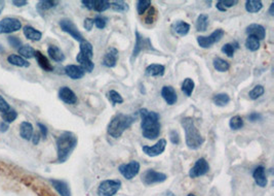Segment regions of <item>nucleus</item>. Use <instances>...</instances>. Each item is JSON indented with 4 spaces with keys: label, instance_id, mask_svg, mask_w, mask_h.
Listing matches in <instances>:
<instances>
[{
    "label": "nucleus",
    "instance_id": "nucleus-34",
    "mask_svg": "<svg viewBox=\"0 0 274 196\" xmlns=\"http://www.w3.org/2000/svg\"><path fill=\"white\" fill-rule=\"evenodd\" d=\"M213 65H214L215 69L219 72H225V71L229 70V68H230V64L222 58H215L214 61H213Z\"/></svg>",
    "mask_w": 274,
    "mask_h": 196
},
{
    "label": "nucleus",
    "instance_id": "nucleus-40",
    "mask_svg": "<svg viewBox=\"0 0 274 196\" xmlns=\"http://www.w3.org/2000/svg\"><path fill=\"white\" fill-rule=\"evenodd\" d=\"M229 127L232 130H239L243 127V120L240 116H234L229 121Z\"/></svg>",
    "mask_w": 274,
    "mask_h": 196
},
{
    "label": "nucleus",
    "instance_id": "nucleus-4",
    "mask_svg": "<svg viewBox=\"0 0 274 196\" xmlns=\"http://www.w3.org/2000/svg\"><path fill=\"white\" fill-rule=\"evenodd\" d=\"M136 116L132 115H124V114H117L115 115L107 127V132L110 136L114 139H119L123 134V132L129 129L133 123L136 121Z\"/></svg>",
    "mask_w": 274,
    "mask_h": 196
},
{
    "label": "nucleus",
    "instance_id": "nucleus-61",
    "mask_svg": "<svg viewBox=\"0 0 274 196\" xmlns=\"http://www.w3.org/2000/svg\"><path fill=\"white\" fill-rule=\"evenodd\" d=\"M4 9H5V2H3V0H2V2H0V14L3 13Z\"/></svg>",
    "mask_w": 274,
    "mask_h": 196
},
{
    "label": "nucleus",
    "instance_id": "nucleus-51",
    "mask_svg": "<svg viewBox=\"0 0 274 196\" xmlns=\"http://www.w3.org/2000/svg\"><path fill=\"white\" fill-rule=\"evenodd\" d=\"M38 127H39V130H40V135L42 139H47L48 137V133H49V130H48V127L46 125H44L42 123H38L37 124Z\"/></svg>",
    "mask_w": 274,
    "mask_h": 196
},
{
    "label": "nucleus",
    "instance_id": "nucleus-50",
    "mask_svg": "<svg viewBox=\"0 0 274 196\" xmlns=\"http://www.w3.org/2000/svg\"><path fill=\"white\" fill-rule=\"evenodd\" d=\"M11 109H10V105L7 103V101L5 100V98L0 95V112L2 113H7L9 112Z\"/></svg>",
    "mask_w": 274,
    "mask_h": 196
},
{
    "label": "nucleus",
    "instance_id": "nucleus-46",
    "mask_svg": "<svg viewBox=\"0 0 274 196\" xmlns=\"http://www.w3.org/2000/svg\"><path fill=\"white\" fill-rule=\"evenodd\" d=\"M221 51H222V53H224L228 57H233L234 52H235V48H234L233 44H226L222 47Z\"/></svg>",
    "mask_w": 274,
    "mask_h": 196
},
{
    "label": "nucleus",
    "instance_id": "nucleus-47",
    "mask_svg": "<svg viewBox=\"0 0 274 196\" xmlns=\"http://www.w3.org/2000/svg\"><path fill=\"white\" fill-rule=\"evenodd\" d=\"M94 24L96 25L97 28L99 29H104L105 27H106V24H107V19L106 18H103L101 16H98L94 19Z\"/></svg>",
    "mask_w": 274,
    "mask_h": 196
},
{
    "label": "nucleus",
    "instance_id": "nucleus-16",
    "mask_svg": "<svg viewBox=\"0 0 274 196\" xmlns=\"http://www.w3.org/2000/svg\"><path fill=\"white\" fill-rule=\"evenodd\" d=\"M161 96L168 106H174L178 102V95L172 86H164L161 89Z\"/></svg>",
    "mask_w": 274,
    "mask_h": 196
},
{
    "label": "nucleus",
    "instance_id": "nucleus-6",
    "mask_svg": "<svg viewBox=\"0 0 274 196\" xmlns=\"http://www.w3.org/2000/svg\"><path fill=\"white\" fill-rule=\"evenodd\" d=\"M121 187V182L119 180H106L103 181L98 188L99 196H113L115 195Z\"/></svg>",
    "mask_w": 274,
    "mask_h": 196
},
{
    "label": "nucleus",
    "instance_id": "nucleus-11",
    "mask_svg": "<svg viewBox=\"0 0 274 196\" xmlns=\"http://www.w3.org/2000/svg\"><path fill=\"white\" fill-rule=\"evenodd\" d=\"M22 28V23L15 18H5L0 21V33L7 34L19 31Z\"/></svg>",
    "mask_w": 274,
    "mask_h": 196
},
{
    "label": "nucleus",
    "instance_id": "nucleus-22",
    "mask_svg": "<svg viewBox=\"0 0 274 196\" xmlns=\"http://www.w3.org/2000/svg\"><path fill=\"white\" fill-rule=\"evenodd\" d=\"M34 57H35V59H36V61H37L38 65H39L42 69L46 70V71H53V70H54V67H53V65L50 63L49 59H48L44 54H42L41 52L35 51Z\"/></svg>",
    "mask_w": 274,
    "mask_h": 196
},
{
    "label": "nucleus",
    "instance_id": "nucleus-14",
    "mask_svg": "<svg viewBox=\"0 0 274 196\" xmlns=\"http://www.w3.org/2000/svg\"><path fill=\"white\" fill-rule=\"evenodd\" d=\"M118 50L113 48V47H110L106 54L104 55V58H103V65L106 66L108 68H112V67H115L116 64H117V61H118Z\"/></svg>",
    "mask_w": 274,
    "mask_h": 196
},
{
    "label": "nucleus",
    "instance_id": "nucleus-62",
    "mask_svg": "<svg viewBox=\"0 0 274 196\" xmlns=\"http://www.w3.org/2000/svg\"><path fill=\"white\" fill-rule=\"evenodd\" d=\"M163 196H176L172 191H166Z\"/></svg>",
    "mask_w": 274,
    "mask_h": 196
},
{
    "label": "nucleus",
    "instance_id": "nucleus-55",
    "mask_svg": "<svg viewBox=\"0 0 274 196\" xmlns=\"http://www.w3.org/2000/svg\"><path fill=\"white\" fill-rule=\"evenodd\" d=\"M94 3H95V0H82L81 2V4L90 11L94 10Z\"/></svg>",
    "mask_w": 274,
    "mask_h": 196
},
{
    "label": "nucleus",
    "instance_id": "nucleus-25",
    "mask_svg": "<svg viewBox=\"0 0 274 196\" xmlns=\"http://www.w3.org/2000/svg\"><path fill=\"white\" fill-rule=\"evenodd\" d=\"M165 67L161 64H151L147 66L145 69V74L147 76H162L164 74Z\"/></svg>",
    "mask_w": 274,
    "mask_h": 196
},
{
    "label": "nucleus",
    "instance_id": "nucleus-60",
    "mask_svg": "<svg viewBox=\"0 0 274 196\" xmlns=\"http://www.w3.org/2000/svg\"><path fill=\"white\" fill-rule=\"evenodd\" d=\"M269 14H270V16L274 15V4H271L270 9H269Z\"/></svg>",
    "mask_w": 274,
    "mask_h": 196
},
{
    "label": "nucleus",
    "instance_id": "nucleus-20",
    "mask_svg": "<svg viewBox=\"0 0 274 196\" xmlns=\"http://www.w3.org/2000/svg\"><path fill=\"white\" fill-rule=\"evenodd\" d=\"M252 178H254L257 185L262 188L266 187L268 184V180H267L266 174H265V168L263 166H258L254 170V173H252Z\"/></svg>",
    "mask_w": 274,
    "mask_h": 196
},
{
    "label": "nucleus",
    "instance_id": "nucleus-13",
    "mask_svg": "<svg viewBox=\"0 0 274 196\" xmlns=\"http://www.w3.org/2000/svg\"><path fill=\"white\" fill-rule=\"evenodd\" d=\"M166 147V141L164 139L159 140L154 146H143V152L149 157H156L161 155Z\"/></svg>",
    "mask_w": 274,
    "mask_h": 196
},
{
    "label": "nucleus",
    "instance_id": "nucleus-32",
    "mask_svg": "<svg viewBox=\"0 0 274 196\" xmlns=\"http://www.w3.org/2000/svg\"><path fill=\"white\" fill-rule=\"evenodd\" d=\"M196 30L197 31H206L207 27H208V16L201 14L198 16L197 20H196Z\"/></svg>",
    "mask_w": 274,
    "mask_h": 196
},
{
    "label": "nucleus",
    "instance_id": "nucleus-5",
    "mask_svg": "<svg viewBox=\"0 0 274 196\" xmlns=\"http://www.w3.org/2000/svg\"><path fill=\"white\" fill-rule=\"evenodd\" d=\"M147 51H156L152 44L151 41L148 37H144L143 35H141L139 33L138 30H136V44L134 47V51L132 54V61L136 60V58L138 57V55L142 52H147Z\"/></svg>",
    "mask_w": 274,
    "mask_h": 196
},
{
    "label": "nucleus",
    "instance_id": "nucleus-18",
    "mask_svg": "<svg viewBox=\"0 0 274 196\" xmlns=\"http://www.w3.org/2000/svg\"><path fill=\"white\" fill-rule=\"evenodd\" d=\"M65 73L72 78V80H80L86 74V71H84L80 66L77 65H67L65 67Z\"/></svg>",
    "mask_w": 274,
    "mask_h": 196
},
{
    "label": "nucleus",
    "instance_id": "nucleus-48",
    "mask_svg": "<svg viewBox=\"0 0 274 196\" xmlns=\"http://www.w3.org/2000/svg\"><path fill=\"white\" fill-rule=\"evenodd\" d=\"M9 44L11 45L12 48L14 49H20L21 47H22V41L19 37H16V36H10L9 39H8Z\"/></svg>",
    "mask_w": 274,
    "mask_h": 196
},
{
    "label": "nucleus",
    "instance_id": "nucleus-63",
    "mask_svg": "<svg viewBox=\"0 0 274 196\" xmlns=\"http://www.w3.org/2000/svg\"><path fill=\"white\" fill-rule=\"evenodd\" d=\"M187 196H196V195H194V194H189V195H187Z\"/></svg>",
    "mask_w": 274,
    "mask_h": 196
},
{
    "label": "nucleus",
    "instance_id": "nucleus-59",
    "mask_svg": "<svg viewBox=\"0 0 274 196\" xmlns=\"http://www.w3.org/2000/svg\"><path fill=\"white\" fill-rule=\"evenodd\" d=\"M216 8H217V10H218V11H220V12H226V11H227V10L224 8V6L222 5L221 0H219V2H217V4H216Z\"/></svg>",
    "mask_w": 274,
    "mask_h": 196
},
{
    "label": "nucleus",
    "instance_id": "nucleus-1",
    "mask_svg": "<svg viewBox=\"0 0 274 196\" xmlns=\"http://www.w3.org/2000/svg\"><path fill=\"white\" fill-rule=\"evenodd\" d=\"M138 114L141 116L142 134L147 140H155L160 134L159 115L146 109H141Z\"/></svg>",
    "mask_w": 274,
    "mask_h": 196
},
{
    "label": "nucleus",
    "instance_id": "nucleus-37",
    "mask_svg": "<svg viewBox=\"0 0 274 196\" xmlns=\"http://www.w3.org/2000/svg\"><path fill=\"white\" fill-rule=\"evenodd\" d=\"M110 8H112L115 12L118 13H125L129 11V5L122 2V0H116V2H112L110 4Z\"/></svg>",
    "mask_w": 274,
    "mask_h": 196
},
{
    "label": "nucleus",
    "instance_id": "nucleus-57",
    "mask_svg": "<svg viewBox=\"0 0 274 196\" xmlns=\"http://www.w3.org/2000/svg\"><path fill=\"white\" fill-rule=\"evenodd\" d=\"M13 5L16 6V7H25L28 5V2H26V0H14L13 2Z\"/></svg>",
    "mask_w": 274,
    "mask_h": 196
},
{
    "label": "nucleus",
    "instance_id": "nucleus-26",
    "mask_svg": "<svg viewBox=\"0 0 274 196\" xmlns=\"http://www.w3.org/2000/svg\"><path fill=\"white\" fill-rule=\"evenodd\" d=\"M48 53H49L50 57L56 62H63L65 60L64 53H63L62 50L60 48H58L57 46L51 45L48 49Z\"/></svg>",
    "mask_w": 274,
    "mask_h": 196
},
{
    "label": "nucleus",
    "instance_id": "nucleus-39",
    "mask_svg": "<svg viewBox=\"0 0 274 196\" xmlns=\"http://www.w3.org/2000/svg\"><path fill=\"white\" fill-rule=\"evenodd\" d=\"M110 9V3L107 0H95L94 3V11L98 13H103Z\"/></svg>",
    "mask_w": 274,
    "mask_h": 196
},
{
    "label": "nucleus",
    "instance_id": "nucleus-15",
    "mask_svg": "<svg viewBox=\"0 0 274 196\" xmlns=\"http://www.w3.org/2000/svg\"><path fill=\"white\" fill-rule=\"evenodd\" d=\"M59 98L66 105H75L78 100L76 94L69 87H62L59 90Z\"/></svg>",
    "mask_w": 274,
    "mask_h": 196
},
{
    "label": "nucleus",
    "instance_id": "nucleus-52",
    "mask_svg": "<svg viewBox=\"0 0 274 196\" xmlns=\"http://www.w3.org/2000/svg\"><path fill=\"white\" fill-rule=\"evenodd\" d=\"M94 25H95V24H94V19L87 18L86 20H84V24H83V26H84V28H86L87 31H91V30L93 29Z\"/></svg>",
    "mask_w": 274,
    "mask_h": 196
},
{
    "label": "nucleus",
    "instance_id": "nucleus-43",
    "mask_svg": "<svg viewBox=\"0 0 274 196\" xmlns=\"http://www.w3.org/2000/svg\"><path fill=\"white\" fill-rule=\"evenodd\" d=\"M151 8V2L149 0H139L137 2V12L139 15H144L147 10Z\"/></svg>",
    "mask_w": 274,
    "mask_h": 196
},
{
    "label": "nucleus",
    "instance_id": "nucleus-36",
    "mask_svg": "<svg viewBox=\"0 0 274 196\" xmlns=\"http://www.w3.org/2000/svg\"><path fill=\"white\" fill-rule=\"evenodd\" d=\"M80 53L83 54L84 56H87L88 58L92 59L94 57V51H93V46L91 43L84 39L83 42L80 43Z\"/></svg>",
    "mask_w": 274,
    "mask_h": 196
},
{
    "label": "nucleus",
    "instance_id": "nucleus-3",
    "mask_svg": "<svg viewBox=\"0 0 274 196\" xmlns=\"http://www.w3.org/2000/svg\"><path fill=\"white\" fill-rule=\"evenodd\" d=\"M181 125L185 131V141L187 147L191 150L199 149L204 143V137H202L199 130L195 126L192 118H184L181 121Z\"/></svg>",
    "mask_w": 274,
    "mask_h": 196
},
{
    "label": "nucleus",
    "instance_id": "nucleus-17",
    "mask_svg": "<svg viewBox=\"0 0 274 196\" xmlns=\"http://www.w3.org/2000/svg\"><path fill=\"white\" fill-rule=\"evenodd\" d=\"M246 33L248 36H255L256 38L259 39V41H262V39L265 38L266 30L262 25L250 24L249 26L246 27Z\"/></svg>",
    "mask_w": 274,
    "mask_h": 196
},
{
    "label": "nucleus",
    "instance_id": "nucleus-41",
    "mask_svg": "<svg viewBox=\"0 0 274 196\" xmlns=\"http://www.w3.org/2000/svg\"><path fill=\"white\" fill-rule=\"evenodd\" d=\"M107 97H108V100L111 102L112 106H115L117 104H122L123 103L122 96L118 92H116L115 90H110L107 93Z\"/></svg>",
    "mask_w": 274,
    "mask_h": 196
},
{
    "label": "nucleus",
    "instance_id": "nucleus-8",
    "mask_svg": "<svg viewBox=\"0 0 274 196\" xmlns=\"http://www.w3.org/2000/svg\"><path fill=\"white\" fill-rule=\"evenodd\" d=\"M225 32L223 29H216L209 36H198L197 43L200 48L202 49H208L215 44L219 43L223 38Z\"/></svg>",
    "mask_w": 274,
    "mask_h": 196
},
{
    "label": "nucleus",
    "instance_id": "nucleus-24",
    "mask_svg": "<svg viewBox=\"0 0 274 196\" xmlns=\"http://www.w3.org/2000/svg\"><path fill=\"white\" fill-rule=\"evenodd\" d=\"M33 125L29 122H22L20 125V135L26 141H31L33 135Z\"/></svg>",
    "mask_w": 274,
    "mask_h": 196
},
{
    "label": "nucleus",
    "instance_id": "nucleus-12",
    "mask_svg": "<svg viewBox=\"0 0 274 196\" xmlns=\"http://www.w3.org/2000/svg\"><path fill=\"white\" fill-rule=\"evenodd\" d=\"M208 170H209L208 162L204 158H199L195 162L194 166L190 169V171H189V176H190L191 179H196L198 178V176L206 174Z\"/></svg>",
    "mask_w": 274,
    "mask_h": 196
},
{
    "label": "nucleus",
    "instance_id": "nucleus-49",
    "mask_svg": "<svg viewBox=\"0 0 274 196\" xmlns=\"http://www.w3.org/2000/svg\"><path fill=\"white\" fill-rule=\"evenodd\" d=\"M170 141L173 145H179L180 144V135L176 130L170 131Z\"/></svg>",
    "mask_w": 274,
    "mask_h": 196
},
{
    "label": "nucleus",
    "instance_id": "nucleus-56",
    "mask_svg": "<svg viewBox=\"0 0 274 196\" xmlns=\"http://www.w3.org/2000/svg\"><path fill=\"white\" fill-rule=\"evenodd\" d=\"M40 139H41V135H40V133H33L31 141H32L33 145H35V146H36V145H38V144H39Z\"/></svg>",
    "mask_w": 274,
    "mask_h": 196
},
{
    "label": "nucleus",
    "instance_id": "nucleus-28",
    "mask_svg": "<svg viewBox=\"0 0 274 196\" xmlns=\"http://www.w3.org/2000/svg\"><path fill=\"white\" fill-rule=\"evenodd\" d=\"M263 9V4L260 0H247L245 3V10L249 14H256Z\"/></svg>",
    "mask_w": 274,
    "mask_h": 196
},
{
    "label": "nucleus",
    "instance_id": "nucleus-10",
    "mask_svg": "<svg viewBox=\"0 0 274 196\" xmlns=\"http://www.w3.org/2000/svg\"><path fill=\"white\" fill-rule=\"evenodd\" d=\"M140 163L136 160L131 161L128 164H121L118 167L119 172L122 174V176L126 180H133L135 176L139 173L140 171Z\"/></svg>",
    "mask_w": 274,
    "mask_h": 196
},
{
    "label": "nucleus",
    "instance_id": "nucleus-29",
    "mask_svg": "<svg viewBox=\"0 0 274 196\" xmlns=\"http://www.w3.org/2000/svg\"><path fill=\"white\" fill-rule=\"evenodd\" d=\"M24 34L28 39H30V41H33V42H38L42 37V33L31 26H26L24 28Z\"/></svg>",
    "mask_w": 274,
    "mask_h": 196
},
{
    "label": "nucleus",
    "instance_id": "nucleus-30",
    "mask_svg": "<svg viewBox=\"0 0 274 196\" xmlns=\"http://www.w3.org/2000/svg\"><path fill=\"white\" fill-rule=\"evenodd\" d=\"M213 103L217 107H225L230 103V97L226 93H219L213 97Z\"/></svg>",
    "mask_w": 274,
    "mask_h": 196
},
{
    "label": "nucleus",
    "instance_id": "nucleus-35",
    "mask_svg": "<svg viewBox=\"0 0 274 196\" xmlns=\"http://www.w3.org/2000/svg\"><path fill=\"white\" fill-rule=\"evenodd\" d=\"M245 47L250 52H256L260 49V41L255 36H248L245 41Z\"/></svg>",
    "mask_w": 274,
    "mask_h": 196
},
{
    "label": "nucleus",
    "instance_id": "nucleus-38",
    "mask_svg": "<svg viewBox=\"0 0 274 196\" xmlns=\"http://www.w3.org/2000/svg\"><path fill=\"white\" fill-rule=\"evenodd\" d=\"M19 54L21 55V57H24L26 59H30V58L34 57L35 51L30 45H25V46H22L19 49Z\"/></svg>",
    "mask_w": 274,
    "mask_h": 196
},
{
    "label": "nucleus",
    "instance_id": "nucleus-23",
    "mask_svg": "<svg viewBox=\"0 0 274 196\" xmlns=\"http://www.w3.org/2000/svg\"><path fill=\"white\" fill-rule=\"evenodd\" d=\"M172 30L179 36H185L190 31V25L184 21H177L172 25Z\"/></svg>",
    "mask_w": 274,
    "mask_h": 196
},
{
    "label": "nucleus",
    "instance_id": "nucleus-19",
    "mask_svg": "<svg viewBox=\"0 0 274 196\" xmlns=\"http://www.w3.org/2000/svg\"><path fill=\"white\" fill-rule=\"evenodd\" d=\"M76 60H77V62L80 64V67H81L84 71L92 72V71L94 70L95 64H94V62L92 61V59L88 58L87 56H84V55L81 54L80 52L77 54Z\"/></svg>",
    "mask_w": 274,
    "mask_h": 196
},
{
    "label": "nucleus",
    "instance_id": "nucleus-27",
    "mask_svg": "<svg viewBox=\"0 0 274 196\" xmlns=\"http://www.w3.org/2000/svg\"><path fill=\"white\" fill-rule=\"evenodd\" d=\"M8 61L12 65L19 66V67H29L30 66V63L26 60V59H24L23 57H21L19 55H16V54L10 55L8 57Z\"/></svg>",
    "mask_w": 274,
    "mask_h": 196
},
{
    "label": "nucleus",
    "instance_id": "nucleus-33",
    "mask_svg": "<svg viewBox=\"0 0 274 196\" xmlns=\"http://www.w3.org/2000/svg\"><path fill=\"white\" fill-rule=\"evenodd\" d=\"M194 88H195V84H194L192 78H190V77L185 78L183 84H182V91L186 94V96H191Z\"/></svg>",
    "mask_w": 274,
    "mask_h": 196
},
{
    "label": "nucleus",
    "instance_id": "nucleus-21",
    "mask_svg": "<svg viewBox=\"0 0 274 196\" xmlns=\"http://www.w3.org/2000/svg\"><path fill=\"white\" fill-rule=\"evenodd\" d=\"M51 183L61 196H71L70 188L66 182L60 180H51Z\"/></svg>",
    "mask_w": 274,
    "mask_h": 196
},
{
    "label": "nucleus",
    "instance_id": "nucleus-2",
    "mask_svg": "<svg viewBox=\"0 0 274 196\" xmlns=\"http://www.w3.org/2000/svg\"><path fill=\"white\" fill-rule=\"evenodd\" d=\"M78 143L77 136L69 131L63 132L57 139V152H58V162H66L73 151L75 150Z\"/></svg>",
    "mask_w": 274,
    "mask_h": 196
},
{
    "label": "nucleus",
    "instance_id": "nucleus-45",
    "mask_svg": "<svg viewBox=\"0 0 274 196\" xmlns=\"http://www.w3.org/2000/svg\"><path fill=\"white\" fill-rule=\"evenodd\" d=\"M157 18V13L155 11L154 8H150L149 12H148V15H147V17L145 18V23L146 24H152L155 22V20Z\"/></svg>",
    "mask_w": 274,
    "mask_h": 196
},
{
    "label": "nucleus",
    "instance_id": "nucleus-58",
    "mask_svg": "<svg viewBox=\"0 0 274 196\" xmlns=\"http://www.w3.org/2000/svg\"><path fill=\"white\" fill-rule=\"evenodd\" d=\"M9 128H10V126H9V124L8 123H6V122H2V123H0V132H7L8 130H9Z\"/></svg>",
    "mask_w": 274,
    "mask_h": 196
},
{
    "label": "nucleus",
    "instance_id": "nucleus-53",
    "mask_svg": "<svg viewBox=\"0 0 274 196\" xmlns=\"http://www.w3.org/2000/svg\"><path fill=\"white\" fill-rule=\"evenodd\" d=\"M221 3L226 10L227 8H232L238 4L237 0H221Z\"/></svg>",
    "mask_w": 274,
    "mask_h": 196
},
{
    "label": "nucleus",
    "instance_id": "nucleus-31",
    "mask_svg": "<svg viewBox=\"0 0 274 196\" xmlns=\"http://www.w3.org/2000/svg\"><path fill=\"white\" fill-rule=\"evenodd\" d=\"M58 2H53V0H42V2H39L37 4V11L39 13H44L46 11H49L53 8H56L58 6Z\"/></svg>",
    "mask_w": 274,
    "mask_h": 196
},
{
    "label": "nucleus",
    "instance_id": "nucleus-54",
    "mask_svg": "<svg viewBox=\"0 0 274 196\" xmlns=\"http://www.w3.org/2000/svg\"><path fill=\"white\" fill-rule=\"evenodd\" d=\"M248 120L250 122H257V121H261L262 120V116L259 113H251L248 116Z\"/></svg>",
    "mask_w": 274,
    "mask_h": 196
},
{
    "label": "nucleus",
    "instance_id": "nucleus-7",
    "mask_svg": "<svg viewBox=\"0 0 274 196\" xmlns=\"http://www.w3.org/2000/svg\"><path fill=\"white\" fill-rule=\"evenodd\" d=\"M166 179H167V175L165 173L156 171L154 169H147L145 172H143L141 176L143 184L146 186L163 183Z\"/></svg>",
    "mask_w": 274,
    "mask_h": 196
},
{
    "label": "nucleus",
    "instance_id": "nucleus-42",
    "mask_svg": "<svg viewBox=\"0 0 274 196\" xmlns=\"http://www.w3.org/2000/svg\"><path fill=\"white\" fill-rule=\"evenodd\" d=\"M264 92H265L264 87L262 85H257L255 88H252V90L249 91L248 97L251 101H256L260 96H262L264 94Z\"/></svg>",
    "mask_w": 274,
    "mask_h": 196
},
{
    "label": "nucleus",
    "instance_id": "nucleus-9",
    "mask_svg": "<svg viewBox=\"0 0 274 196\" xmlns=\"http://www.w3.org/2000/svg\"><path fill=\"white\" fill-rule=\"evenodd\" d=\"M60 27L61 29L68 33L69 35H71L75 41L81 43L84 41V38L82 36V34L80 33V31L78 30V28L76 27V25L71 21V20L69 19H64V20H61L60 21Z\"/></svg>",
    "mask_w": 274,
    "mask_h": 196
},
{
    "label": "nucleus",
    "instance_id": "nucleus-44",
    "mask_svg": "<svg viewBox=\"0 0 274 196\" xmlns=\"http://www.w3.org/2000/svg\"><path fill=\"white\" fill-rule=\"evenodd\" d=\"M17 117H18V113L15 110H10L9 112H7L3 115V119H4V122L9 124V123L14 122L17 119Z\"/></svg>",
    "mask_w": 274,
    "mask_h": 196
}]
</instances>
